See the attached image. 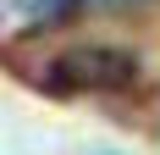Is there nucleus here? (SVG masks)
I'll list each match as a JSON object with an SVG mask.
<instances>
[{"label": "nucleus", "instance_id": "f257e3e1", "mask_svg": "<svg viewBox=\"0 0 160 155\" xmlns=\"http://www.w3.org/2000/svg\"><path fill=\"white\" fill-rule=\"evenodd\" d=\"M138 78V61L127 50H105V45H78L44 72L39 89H127Z\"/></svg>", "mask_w": 160, "mask_h": 155}, {"label": "nucleus", "instance_id": "7ed1b4c3", "mask_svg": "<svg viewBox=\"0 0 160 155\" xmlns=\"http://www.w3.org/2000/svg\"><path fill=\"white\" fill-rule=\"evenodd\" d=\"M111 11H138V6H155V0H105Z\"/></svg>", "mask_w": 160, "mask_h": 155}, {"label": "nucleus", "instance_id": "f03ea898", "mask_svg": "<svg viewBox=\"0 0 160 155\" xmlns=\"http://www.w3.org/2000/svg\"><path fill=\"white\" fill-rule=\"evenodd\" d=\"M78 6H83V0H22V11L39 17V22H44V17H50V22H61V17H72Z\"/></svg>", "mask_w": 160, "mask_h": 155}]
</instances>
